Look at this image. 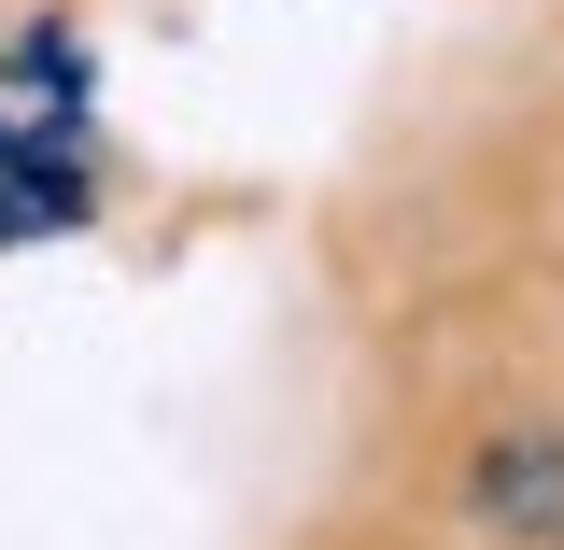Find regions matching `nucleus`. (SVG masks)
I'll use <instances>...</instances> for the list:
<instances>
[{
  "label": "nucleus",
  "instance_id": "nucleus-1",
  "mask_svg": "<svg viewBox=\"0 0 564 550\" xmlns=\"http://www.w3.org/2000/svg\"><path fill=\"white\" fill-rule=\"evenodd\" d=\"M466 508H480L508 550H564V438L551 423H508L466 452Z\"/></svg>",
  "mask_w": 564,
  "mask_h": 550
}]
</instances>
